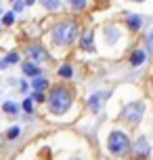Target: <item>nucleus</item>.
Wrapping results in <instances>:
<instances>
[{"mask_svg":"<svg viewBox=\"0 0 153 160\" xmlns=\"http://www.w3.org/2000/svg\"><path fill=\"white\" fill-rule=\"evenodd\" d=\"M73 101V93L67 87H55L49 93V110L53 114H65L69 108H72Z\"/></svg>","mask_w":153,"mask_h":160,"instance_id":"f257e3e1","label":"nucleus"},{"mask_svg":"<svg viewBox=\"0 0 153 160\" xmlns=\"http://www.w3.org/2000/svg\"><path fill=\"white\" fill-rule=\"evenodd\" d=\"M78 38V23L72 19H63L53 28V40L59 47H69Z\"/></svg>","mask_w":153,"mask_h":160,"instance_id":"f03ea898","label":"nucleus"},{"mask_svg":"<svg viewBox=\"0 0 153 160\" xmlns=\"http://www.w3.org/2000/svg\"><path fill=\"white\" fill-rule=\"evenodd\" d=\"M107 145H109V152H111L113 156H126V154L130 152V148H132L128 135L122 133V131H113L111 135H109Z\"/></svg>","mask_w":153,"mask_h":160,"instance_id":"7ed1b4c3","label":"nucleus"},{"mask_svg":"<svg viewBox=\"0 0 153 160\" xmlns=\"http://www.w3.org/2000/svg\"><path fill=\"white\" fill-rule=\"evenodd\" d=\"M143 114H145V103L143 101H134V103H128L122 112V118L126 120L128 124L137 127L138 122L143 120Z\"/></svg>","mask_w":153,"mask_h":160,"instance_id":"20e7f679","label":"nucleus"},{"mask_svg":"<svg viewBox=\"0 0 153 160\" xmlns=\"http://www.w3.org/2000/svg\"><path fill=\"white\" fill-rule=\"evenodd\" d=\"M27 53H30V57H32L34 61H46V59H49V53H46L42 47H38V44L30 47V48H27Z\"/></svg>","mask_w":153,"mask_h":160,"instance_id":"39448f33","label":"nucleus"},{"mask_svg":"<svg viewBox=\"0 0 153 160\" xmlns=\"http://www.w3.org/2000/svg\"><path fill=\"white\" fill-rule=\"evenodd\" d=\"M107 97V93H95V95L88 99V105H90V110L97 114L101 108H103V99Z\"/></svg>","mask_w":153,"mask_h":160,"instance_id":"423d86ee","label":"nucleus"},{"mask_svg":"<svg viewBox=\"0 0 153 160\" xmlns=\"http://www.w3.org/2000/svg\"><path fill=\"white\" fill-rule=\"evenodd\" d=\"M137 156H141V158H145V156H149V152H151V148H149V143L145 141V137H141L137 141Z\"/></svg>","mask_w":153,"mask_h":160,"instance_id":"0eeeda50","label":"nucleus"},{"mask_svg":"<svg viewBox=\"0 0 153 160\" xmlns=\"http://www.w3.org/2000/svg\"><path fill=\"white\" fill-rule=\"evenodd\" d=\"M92 40H95V34L92 32H84L82 34V48L84 51H95V44H92Z\"/></svg>","mask_w":153,"mask_h":160,"instance_id":"6e6552de","label":"nucleus"},{"mask_svg":"<svg viewBox=\"0 0 153 160\" xmlns=\"http://www.w3.org/2000/svg\"><path fill=\"white\" fill-rule=\"evenodd\" d=\"M23 74H25V76L36 78V76H40V68H38V65H34L32 61H27V63H23Z\"/></svg>","mask_w":153,"mask_h":160,"instance_id":"1a4fd4ad","label":"nucleus"},{"mask_svg":"<svg viewBox=\"0 0 153 160\" xmlns=\"http://www.w3.org/2000/svg\"><path fill=\"white\" fill-rule=\"evenodd\" d=\"M145 51H134L132 55H130V65H141L145 61Z\"/></svg>","mask_w":153,"mask_h":160,"instance_id":"9d476101","label":"nucleus"},{"mask_svg":"<svg viewBox=\"0 0 153 160\" xmlns=\"http://www.w3.org/2000/svg\"><path fill=\"white\" fill-rule=\"evenodd\" d=\"M32 87H34V91H44V88L49 87V80L42 78V76H36V78L32 80Z\"/></svg>","mask_w":153,"mask_h":160,"instance_id":"9b49d317","label":"nucleus"},{"mask_svg":"<svg viewBox=\"0 0 153 160\" xmlns=\"http://www.w3.org/2000/svg\"><path fill=\"white\" fill-rule=\"evenodd\" d=\"M141 23H143V19H141L138 15H130L128 17V28H130V30H134V32H137L138 28H141Z\"/></svg>","mask_w":153,"mask_h":160,"instance_id":"f8f14e48","label":"nucleus"},{"mask_svg":"<svg viewBox=\"0 0 153 160\" xmlns=\"http://www.w3.org/2000/svg\"><path fill=\"white\" fill-rule=\"evenodd\" d=\"M67 2H69V7L73 11H84V8L88 7V0H67Z\"/></svg>","mask_w":153,"mask_h":160,"instance_id":"ddd939ff","label":"nucleus"},{"mask_svg":"<svg viewBox=\"0 0 153 160\" xmlns=\"http://www.w3.org/2000/svg\"><path fill=\"white\" fill-rule=\"evenodd\" d=\"M40 2L46 11H57V8L61 7V0H40Z\"/></svg>","mask_w":153,"mask_h":160,"instance_id":"4468645a","label":"nucleus"},{"mask_svg":"<svg viewBox=\"0 0 153 160\" xmlns=\"http://www.w3.org/2000/svg\"><path fill=\"white\" fill-rule=\"evenodd\" d=\"M72 65H61L59 68V76H63V78H72Z\"/></svg>","mask_w":153,"mask_h":160,"instance_id":"2eb2a0df","label":"nucleus"},{"mask_svg":"<svg viewBox=\"0 0 153 160\" xmlns=\"http://www.w3.org/2000/svg\"><path fill=\"white\" fill-rule=\"evenodd\" d=\"M2 110H4L7 114H17V110H19V108H17V103H13V101H7V103L2 105Z\"/></svg>","mask_w":153,"mask_h":160,"instance_id":"dca6fc26","label":"nucleus"},{"mask_svg":"<svg viewBox=\"0 0 153 160\" xmlns=\"http://www.w3.org/2000/svg\"><path fill=\"white\" fill-rule=\"evenodd\" d=\"M13 21H15V13H4L2 23H4V25H13Z\"/></svg>","mask_w":153,"mask_h":160,"instance_id":"f3484780","label":"nucleus"},{"mask_svg":"<svg viewBox=\"0 0 153 160\" xmlns=\"http://www.w3.org/2000/svg\"><path fill=\"white\" fill-rule=\"evenodd\" d=\"M145 44H147V51H149V53L153 55V30L149 32V36L145 38Z\"/></svg>","mask_w":153,"mask_h":160,"instance_id":"a211bd4d","label":"nucleus"},{"mask_svg":"<svg viewBox=\"0 0 153 160\" xmlns=\"http://www.w3.org/2000/svg\"><path fill=\"white\" fill-rule=\"evenodd\" d=\"M7 137L8 139H17V137H19V127H11L7 131Z\"/></svg>","mask_w":153,"mask_h":160,"instance_id":"6ab92c4d","label":"nucleus"},{"mask_svg":"<svg viewBox=\"0 0 153 160\" xmlns=\"http://www.w3.org/2000/svg\"><path fill=\"white\" fill-rule=\"evenodd\" d=\"M23 110H25L27 114H32V112H34V101H32V97H30V99H25V101H23Z\"/></svg>","mask_w":153,"mask_h":160,"instance_id":"aec40b11","label":"nucleus"},{"mask_svg":"<svg viewBox=\"0 0 153 160\" xmlns=\"http://www.w3.org/2000/svg\"><path fill=\"white\" fill-rule=\"evenodd\" d=\"M4 61H7V63H17V61H19V55H17V53H11V55L4 57Z\"/></svg>","mask_w":153,"mask_h":160,"instance_id":"412c9836","label":"nucleus"},{"mask_svg":"<svg viewBox=\"0 0 153 160\" xmlns=\"http://www.w3.org/2000/svg\"><path fill=\"white\" fill-rule=\"evenodd\" d=\"M32 99H36V101H44V95H42V91H36L32 95Z\"/></svg>","mask_w":153,"mask_h":160,"instance_id":"4be33fe9","label":"nucleus"},{"mask_svg":"<svg viewBox=\"0 0 153 160\" xmlns=\"http://www.w3.org/2000/svg\"><path fill=\"white\" fill-rule=\"evenodd\" d=\"M7 65H8V63H7V61H4V59H2V61H0V70H4Z\"/></svg>","mask_w":153,"mask_h":160,"instance_id":"5701e85b","label":"nucleus"},{"mask_svg":"<svg viewBox=\"0 0 153 160\" xmlns=\"http://www.w3.org/2000/svg\"><path fill=\"white\" fill-rule=\"evenodd\" d=\"M34 2H36V0H25V4H34Z\"/></svg>","mask_w":153,"mask_h":160,"instance_id":"b1692460","label":"nucleus"},{"mask_svg":"<svg viewBox=\"0 0 153 160\" xmlns=\"http://www.w3.org/2000/svg\"><path fill=\"white\" fill-rule=\"evenodd\" d=\"M132 2H145V0H132Z\"/></svg>","mask_w":153,"mask_h":160,"instance_id":"393cba45","label":"nucleus"},{"mask_svg":"<svg viewBox=\"0 0 153 160\" xmlns=\"http://www.w3.org/2000/svg\"><path fill=\"white\" fill-rule=\"evenodd\" d=\"M0 15H2V11H0Z\"/></svg>","mask_w":153,"mask_h":160,"instance_id":"a878e982","label":"nucleus"},{"mask_svg":"<svg viewBox=\"0 0 153 160\" xmlns=\"http://www.w3.org/2000/svg\"><path fill=\"white\" fill-rule=\"evenodd\" d=\"M13 2H15V0H13Z\"/></svg>","mask_w":153,"mask_h":160,"instance_id":"bb28decb","label":"nucleus"}]
</instances>
